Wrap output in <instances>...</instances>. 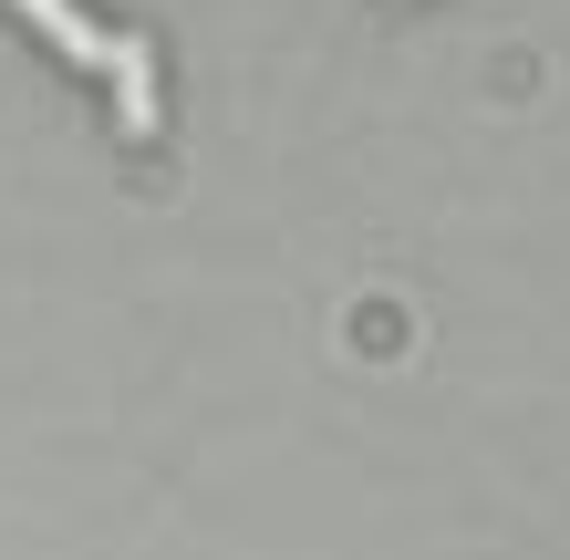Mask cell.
Wrapping results in <instances>:
<instances>
[{"label":"cell","instance_id":"6da1fadb","mask_svg":"<svg viewBox=\"0 0 570 560\" xmlns=\"http://www.w3.org/2000/svg\"><path fill=\"white\" fill-rule=\"evenodd\" d=\"M105 83H115V125L125 136H156V52H146V31H105Z\"/></svg>","mask_w":570,"mask_h":560},{"label":"cell","instance_id":"7a4b0ae2","mask_svg":"<svg viewBox=\"0 0 570 560\" xmlns=\"http://www.w3.org/2000/svg\"><path fill=\"white\" fill-rule=\"evenodd\" d=\"M11 11H21L31 31H52V52H62V62H83V73H105V21H83L73 0H11Z\"/></svg>","mask_w":570,"mask_h":560}]
</instances>
